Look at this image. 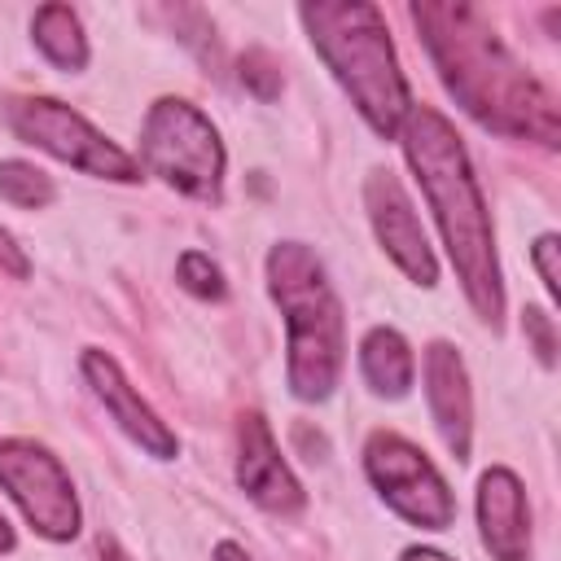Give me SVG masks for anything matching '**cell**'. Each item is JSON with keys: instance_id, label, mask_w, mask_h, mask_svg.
I'll return each mask as SVG.
<instances>
[{"instance_id": "obj_1", "label": "cell", "mask_w": 561, "mask_h": 561, "mask_svg": "<svg viewBox=\"0 0 561 561\" xmlns=\"http://www.w3.org/2000/svg\"><path fill=\"white\" fill-rule=\"evenodd\" d=\"M412 22L447 83V92L482 127L517 140L557 145V101L552 92L504 48L495 26L473 4H412Z\"/></svg>"}, {"instance_id": "obj_2", "label": "cell", "mask_w": 561, "mask_h": 561, "mask_svg": "<svg viewBox=\"0 0 561 561\" xmlns=\"http://www.w3.org/2000/svg\"><path fill=\"white\" fill-rule=\"evenodd\" d=\"M403 149H408V162L434 206V219L443 228L447 254L460 272V285H465L473 311L482 320L500 324L504 285H500V263H495L491 215H486L482 188L473 180V167H469V153H465L456 127L438 110L412 105L403 118Z\"/></svg>"}, {"instance_id": "obj_3", "label": "cell", "mask_w": 561, "mask_h": 561, "mask_svg": "<svg viewBox=\"0 0 561 561\" xmlns=\"http://www.w3.org/2000/svg\"><path fill=\"white\" fill-rule=\"evenodd\" d=\"M316 53L337 75L355 110L377 136H394L412 110L408 79L394 61V44L377 4L364 0H316L298 9Z\"/></svg>"}, {"instance_id": "obj_4", "label": "cell", "mask_w": 561, "mask_h": 561, "mask_svg": "<svg viewBox=\"0 0 561 561\" xmlns=\"http://www.w3.org/2000/svg\"><path fill=\"white\" fill-rule=\"evenodd\" d=\"M267 289L285 311L289 333V390L298 399H329L342 373V307L320 267V259L298 245L280 241L267 254Z\"/></svg>"}, {"instance_id": "obj_5", "label": "cell", "mask_w": 561, "mask_h": 561, "mask_svg": "<svg viewBox=\"0 0 561 561\" xmlns=\"http://www.w3.org/2000/svg\"><path fill=\"white\" fill-rule=\"evenodd\" d=\"M140 158L145 167L167 180L171 188L215 202L219 184H224V145L219 131L210 127V118L180 101V96H162L149 105L145 114V131H140Z\"/></svg>"}, {"instance_id": "obj_6", "label": "cell", "mask_w": 561, "mask_h": 561, "mask_svg": "<svg viewBox=\"0 0 561 561\" xmlns=\"http://www.w3.org/2000/svg\"><path fill=\"white\" fill-rule=\"evenodd\" d=\"M4 118H9V127L26 145H39L44 153L79 167L83 175L118 180V184L140 180V162L127 149H118L114 140H105L83 114H75L70 105H61L53 96H13L4 105Z\"/></svg>"}, {"instance_id": "obj_7", "label": "cell", "mask_w": 561, "mask_h": 561, "mask_svg": "<svg viewBox=\"0 0 561 561\" xmlns=\"http://www.w3.org/2000/svg\"><path fill=\"white\" fill-rule=\"evenodd\" d=\"M364 469H368L373 486L381 491V500L412 526L447 530L456 522V500H451L443 473L408 438L386 434V430L373 434L364 447Z\"/></svg>"}, {"instance_id": "obj_8", "label": "cell", "mask_w": 561, "mask_h": 561, "mask_svg": "<svg viewBox=\"0 0 561 561\" xmlns=\"http://www.w3.org/2000/svg\"><path fill=\"white\" fill-rule=\"evenodd\" d=\"M0 486L13 495V504L26 513V522L44 539H75L79 500H75L66 465L48 447L31 438L0 443Z\"/></svg>"}, {"instance_id": "obj_9", "label": "cell", "mask_w": 561, "mask_h": 561, "mask_svg": "<svg viewBox=\"0 0 561 561\" xmlns=\"http://www.w3.org/2000/svg\"><path fill=\"white\" fill-rule=\"evenodd\" d=\"M364 202H368V219L377 241L386 245V254L416 280V285H434L438 280V263L434 250L425 241V228L403 193V184L394 180V171H373L364 184Z\"/></svg>"}, {"instance_id": "obj_10", "label": "cell", "mask_w": 561, "mask_h": 561, "mask_svg": "<svg viewBox=\"0 0 561 561\" xmlns=\"http://www.w3.org/2000/svg\"><path fill=\"white\" fill-rule=\"evenodd\" d=\"M237 482L259 508L280 513V517L298 513L307 500L298 478L280 460V447H276V438L259 412H245L237 425Z\"/></svg>"}, {"instance_id": "obj_11", "label": "cell", "mask_w": 561, "mask_h": 561, "mask_svg": "<svg viewBox=\"0 0 561 561\" xmlns=\"http://www.w3.org/2000/svg\"><path fill=\"white\" fill-rule=\"evenodd\" d=\"M83 377L92 381V390H96V399L105 403V412H110L149 456L171 460V456L180 451V443H175V434L167 430V421H158V412L131 390V381L123 377V368H118L105 351H83Z\"/></svg>"}, {"instance_id": "obj_12", "label": "cell", "mask_w": 561, "mask_h": 561, "mask_svg": "<svg viewBox=\"0 0 561 561\" xmlns=\"http://www.w3.org/2000/svg\"><path fill=\"white\" fill-rule=\"evenodd\" d=\"M425 399H430V416H434L447 451L456 460H465L469 434H473V394H469L465 359L447 342H434L425 351Z\"/></svg>"}, {"instance_id": "obj_13", "label": "cell", "mask_w": 561, "mask_h": 561, "mask_svg": "<svg viewBox=\"0 0 561 561\" xmlns=\"http://www.w3.org/2000/svg\"><path fill=\"white\" fill-rule=\"evenodd\" d=\"M478 522L482 539L495 561H526L530 552V508L517 473L508 469H486L478 482Z\"/></svg>"}, {"instance_id": "obj_14", "label": "cell", "mask_w": 561, "mask_h": 561, "mask_svg": "<svg viewBox=\"0 0 561 561\" xmlns=\"http://www.w3.org/2000/svg\"><path fill=\"white\" fill-rule=\"evenodd\" d=\"M359 368H364V381L377 394L399 399V394H408L416 364H412V351H408L399 329H373L364 337V346H359Z\"/></svg>"}, {"instance_id": "obj_15", "label": "cell", "mask_w": 561, "mask_h": 561, "mask_svg": "<svg viewBox=\"0 0 561 561\" xmlns=\"http://www.w3.org/2000/svg\"><path fill=\"white\" fill-rule=\"evenodd\" d=\"M31 35H35L39 53L53 66H61V70H83L88 66V39H83V26H79V18H75L70 4H44V9H35Z\"/></svg>"}, {"instance_id": "obj_16", "label": "cell", "mask_w": 561, "mask_h": 561, "mask_svg": "<svg viewBox=\"0 0 561 561\" xmlns=\"http://www.w3.org/2000/svg\"><path fill=\"white\" fill-rule=\"evenodd\" d=\"M53 180L35 167V162H22V158H9L0 162V197L22 206V210H35V206H48L53 202Z\"/></svg>"}, {"instance_id": "obj_17", "label": "cell", "mask_w": 561, "mask_h": 561, "mask_svg": "<svg viewBox=\"0 0 561 561\" xmlns=\"http://www.w3.org/2000/svg\"><path fill=\"white\" fill-rule=\"evenodd\" d=\"M175 276H180V285L188 289V294H197V298H224V272L210 263V254H202V250H184L180 254V263H175Z\"/></svg>"}, {"instance_id": "obj_18", "label": "cell", "mask_w": 561, "mask_h": 561, "mask_svg": "<svg viewBox=\"0 0 561 561\" xmlns=\"http://www.w3.org/2000/svg\"><path fill=\"white\" fill-rule=\"evenodd\" d=\"M241 83L259 96V101H276L280 96V61L267 53V48H250L241 53Z\"/></svg>"}, {"instance_id": "obj_19", "label": "cell", "mask_w": 561, "mask_h": 561, "mask_svg": "<svg viewBox=\"0 0 561 561\" xmlns=\"http://www.w3.org/2000/svg\"><path fill=\"white\" fill-rule=\"evenodd\" d=\"M522 329H526V337L535 342V355H539L543 364H552V359H557L552 316H548V311H539V307H526V311H522Z\"/></svg>"}, {"instance_id": "obj_20", "label": "cell", "mask_w": 561, "mask_h": 561, "mask_svg": "<svg viewBox=\"0 0 561 561\" xmlns=\"http://www.w3.org/2000/svg\"><path fill=\"white\" fill-rule=\"evenodd\" d=\"M535 267H539V276H543V289L557 298V294H561V276H557V237H552V232H543V237L535 241Z\"/></svg>"}, {"instance_id": "obj_21", "label": "cell", "mask_w": 561, "mask_h": 561, "mask_svg": "<svg viewBox=\"0 0 561 561\" xmlns=\"http://www.w3.org/2000/svg\"><path fill=\"white\" fill-rule=\"evenodd\" d=\"M0 267H4V272H13V276H26V272H31L26 254L18 250V241H13L4 228H0Z\"/></svg>"}, {"instance_id": "obj_22", "label": "cell", "mask_w": 561, "mask_h": 561, "mask_svg": "<svg viewBox=\"0 0 561 561\" xmlns=\"http://www.w3.org/2000/svg\"><path fill=\"white\" fill-rule=\"evenodd\" d=\"M403 561H451V557H443V552H434V548H408Z\"/></svg>"}, {"instance_id": "obj_23", "label": "cell", "mask_w": 561, "mask_h": 561, "mask_svg": "<svg viewBox=\"0 0 561 561\" xmlns=\"http://www.w3.org/2000/svg\"><path fill=\"white\" fill-rule=\"evenodd\" d=\"M215 561H250V557H245L237 543H219V548H215Z\"/></svg>"}, {"instance_id": "obj_24", "label": "cell", "mask_w": 561, "mask_h": 561, "mask_svg": "<svg viewBox=\"0 0 561 561\" xmlns=\"http://www.w3.org/2000/svg\"><path fill=\"white\" fill-rule=\"evenodd\" d=\"M9 548H13V526L0 517V552H9Z\"/></svg>"}]
</instances>
